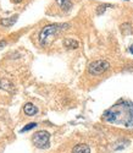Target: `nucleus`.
<instances>
[{
  "instance_id": "13",
  "label": "nucleus",
  "mask_w": 133,
  "mask_h": 153,
  "mask_svg": "<svg viewBox=\"0 0 133 153\" xmlns=\"http://www.w3.org/2000/svg\"><path fill=\"white\" fill-rule=\"evenodd\" d=\"M4 45H6V42L5 41H1V42H0V48L4 47Z\"/></svg>"
},
{
  "instance_id": "9",
  "label": "nucleus",
  "mask_w": 133,
  "mask_h": 153,
  "mask_svg": "<svg viewBox=\"0 0 133 153\" xmlns=\"http://www.w3.org/2000/svg\"><path fill=\"white\" fill-rule=\"evenodd\" d=\"M56 4L65 11H69L72 7V3L70 0H56Z\"/></svg>"
},
{
  "instance_id": "2",
  "label": "nucleus",
  "mask_w": 133,
  "mask_h": 153,
  "mask_svg": "<svg viewBox=\"0 0 133 153\" xmlns=\"http://www.w3.org/2000/svg\"><path fill=\"white\" fill-rule=\"evenodd\" d=\"M69 27H70L69 23H52V25H48V26H45L41 31V33H39V42H41L42 45H45L48 43V38L54 37L60 31L67 30Z\"/></svg>"
},
{
  "instance_id": "10",
  "label": "nucleus",
  "mask_w": 133,
  "mask_h": 153,
  "mask_svg": "<svg viewBox=\"0 0 133 153\" xmlns=\"http://www.w3.org/2000/svg\"><path fill=\"white\" fill-rule=\"evenodd\" d=\"M121 32L125 34V36H127V34H131L132 33V27H131V25L129 23H122L121 25Z\"/></svg>"
},
{
  "instance_id": "5",
  "label": "nucleus",
  "mask_w": 133,
  "mask_h": 153,
  "mask_svg": "<svg viewBox=\"0 0 133 153\" xmlns=\"http://www.w3.org/2000/svg\"><path fill=\"white\" fill-rule=\"evenodd\" d=\"M23 111H24V114L27 117H33V115H35V114H37L38 109H37V107L34 104L27 103V104H24V107H23Z\"/></svg>"
},
{
  "instance_id": "12",
  "label": "nucleus",
  "mask_w": 133,
  "mask_h": 153,
  "mask_svg": "<svg viewBox=\"0 0 133 153\" xmlns=\"http://www.w3.org/2000/svg\"><path fill=\"white\" fill-rule=\"evenodd\" d=\"M37 126V124L35 123H30V124H27L26 125L23 129L21 130V132H26V131H30V130H32V129H34V127Z\"/></svg>"
},
{
  "instance_id": "1",
  "label": "nucleus",
  "mask_w": 133,
  "mask_h": 153,
  "mask_svg": "<svg viewBox=\"0 0 133 153\" xmlns=\"http://www.w3.org/2000/svg\"><path fill=\"white\" fill-rule=\"evenodd\" d=\"M104 118L109 123L131 126V124H133V107L128 103L117 104L106 111L104 114Z\"/></svg>"
},
{
  "instance_id": "8",
  "label": "nucleus",
  "mask_w": 133,
  "mask_h": 153,
  "mask_svg": "<svg viewBox=\"0 0 133 153\" xmlns=\"http://www.w3.org/2000/svg\"><path fill=\"white\" fill-rule=\"evenodd\" d=\"M64 45L66 48H69V49H77L79 47V43L75 39H72V38H65L64 39Z\"/></svg>"
},
{
  "instance_id": "3",
  "label": "nucleus",
  "mask_w": 133,
  "mask_h": 153,
  "mask_svg": "<svg viewBox=\"0 0 133 153\" xmlns=\"http://www.w3.org/2000/svg\"><path fill=\"white\" fill-rule=\"evenodd\" d=\"M32 142L34 143V146L37 148L41 149H47L50 146V134L48 131H38L33 135L32 137Z\"/></svg>"
},
{
  "instance_id": "6",
  "label": "nucleus",
  "mask_w": 133,
  "mask_h": 153,
  "mask_svg": "<svg viewBox=\"0 0 133 153\" xmlns=\"http://www.w3.org/2000/svg\"><path fill=\"white\" fill-rule=\"evenodd\" d=\"M72 153H90V148L88 145L79 143L72 148Z\"/></svg>"
},
{
  "instance_id": "16",
  "label": "nucleus",
  "mask_w": 133,
  "mask_h": 153,
  "mask_svg": "<svg viewBox=\"0 0 133 153\" xmlns=\"http://www.w3.org/2000/svg\"><path fill=\"white\" fill-rule=\"evenodd\" d=\"M0 87H1V81H0Z\"/></svg>"
},
{
  "instance_id": "7",
  "label": "nucleus",
  "mask_w": 133,
  "mask_h": 153,
  "mask_svg": "<svg viewBox=\"0 0 133 153\" xmlns=\"http://www.w3.org/2000/svg\"><path fill=\"white\" fill-rule=\"evenodd\" d=\"M17 19H18V15H14V16L7 17V19H3L1 21H0V25H3L4 27H10L17 21Z\"/></svg>"
},
{
  "instance_id": "15",
  "label": "nucleus",
  "mask_w": 133,
  "mask_h": 153,
  "mask_svg": "<svg viewBox=\"0 0 133 153\" xmlns=\"http://www.w3.org/2000/svg\"><path fill=\"white\" fill-rule=\"evenodd\" d=\"M129 52L133 54V45H131V47H129Z\"/></svg>"
},
{
  "instance_id": "11",
  "label": "nucleus",
  "mask_w": 133,
  "mask_h": 153,
  "mask_svg": "<svg viewBox=\"0 0 133 153\" xmlns=\"http://www.w3.org/2000/svg\"><path fill=\"white\" fill-rule=\"evenodd\" d=\"M109 6H111V5H109V4H103V5H99V6L97 7V15H103L104 12H105V10L108 9Z\"/></svg>"
},
{
  "instance_id": "4",
  "label": "nucleus",
  "mask_w": 133,
  "mask_h": 153,
  "mask_svg": "<svg viewBox=\"0 0 133 153\" xmlns=\"http://www.w3.org/2000/svg\"><path fill=\"white\" fill-rule=\"evenodd\" d=\"M110 68V64L106 60H94L88 65V72L93 76H99Z\"/></svg>"
},
{
  "instance_id": "14",
  "label": "nucleus",
  "mask_w": 133,
  "mask_h": 153,
  "mask_svg": "<svg viewBox=\"0 0 133 153\" xmlns=\"http://www.w3.org/2000/svg\"><path fill=\"white\" fill-rule=\"evenodd\" d=\"M11 1L14 3V4H18V3H21V1H22V0H11Z\"/></svg>"
}]
</instances>
